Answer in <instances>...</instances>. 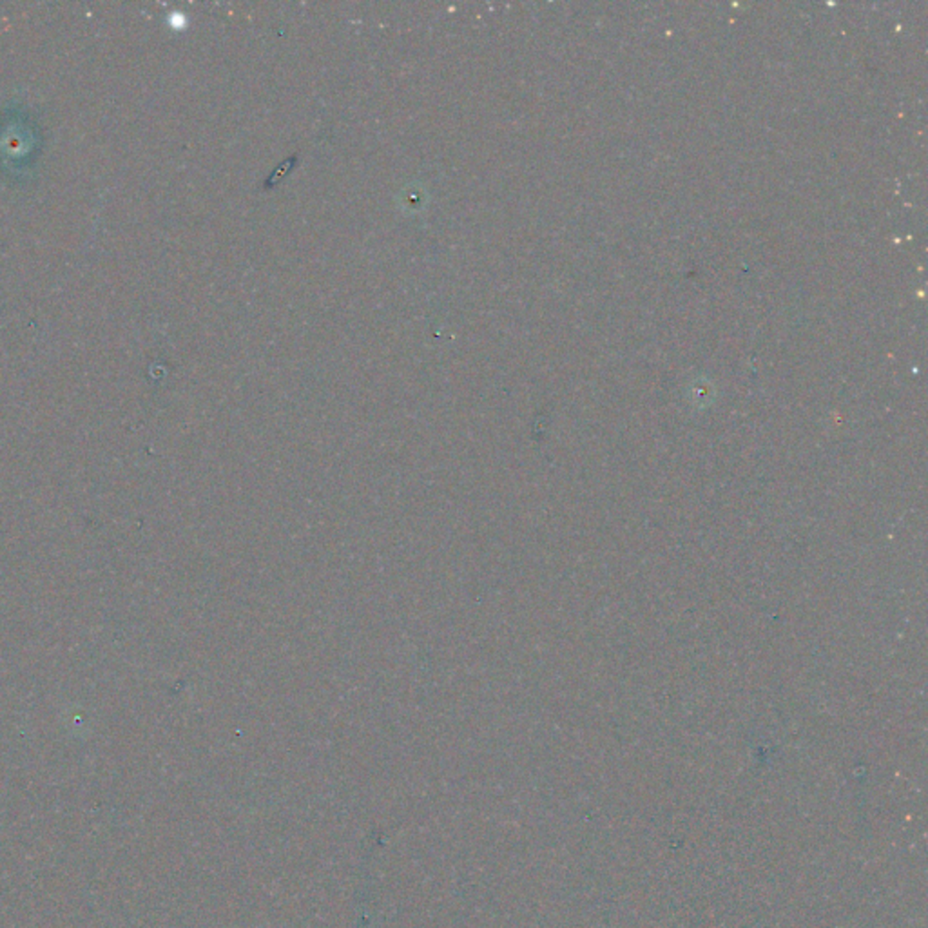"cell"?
<instances>
[]
</instances>
